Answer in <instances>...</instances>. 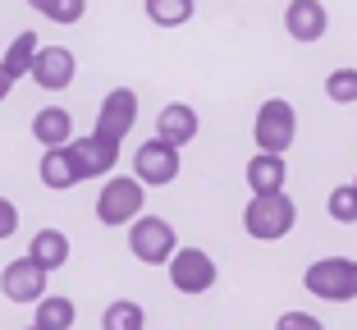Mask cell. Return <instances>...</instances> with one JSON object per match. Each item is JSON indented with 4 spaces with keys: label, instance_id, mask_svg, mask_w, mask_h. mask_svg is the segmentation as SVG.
Wrapping results in <instances>:
<instances>
[{
    "label": "cell",
    "instance_id": "18",
    "mask_svg": "<svg viewBox=\"0 0 357 330\" xmlns=\"http://www.w3.org/2000/svg\"><path fill=\"white\" fill-rule=\"evenodd\" d=\"M32 308H37V317H32L37 330H74V321H78L74 299H64V294H42Z\"/></svg>",
    "mask_w": 357,
    "mask_h": 330
},
{
    "label": "cell",
    "instance_id": "4",
    "mask_svg": "<svg viewBox=\"0 0 357 330\" xmlns=\"http://www.w3.org/2000/svg\"><path fill=\"white\" fill-rule=\"evenodd\" d=\"M294 138H298V110H294V101H284V96L261 101V110H257V119H252L257 151H275V156H284V151L294 147Z\"/></svg>",
    "mask_w": 357,
    "mask_h": 330
},
{
    "label": "cell",
    "instance_id": "22",
    "mask_svg": "<svg viewBox=\"0 0 357 330\" xmlns=\"http://www.w3.org/2000/svg\"><path fill=\"white\" fill-rule=\"evenodd\" d=\"M326 96L335 106H357V69L344 64V69H330L326 74Z\"/></svg>",
    "mask_w": 357,
    "mask_h": 330
},
{
    "label": "cell",
    "instance_id": "15",
    "mask_svg": "<svg viewBox=\"0 0 357 330\" xmlns=\"http://www.w3.org/2000/svg\"><path fill=\"white\" fill-rule=\"evenodd\" d=\"M243 179H248L252 193H280L284 183H289V165H284V156H275V151H257V156H248Z\"/></svg>",
    "mask_w": 357,
    "mask_h": 330
},
{
    "label": "cell",
    "instance_id": "24",
    "mask_svg": "<svg viewBox=\"0 0 357 330\" xmlns=\"http://www.w3.org/2000/svg\"><path fill=\"white\" fill-rule=\"evenodd\" d=\"M37 14H46L51 23L69 28V23H78L87 14V0H42V5H37Z\"/></svg>",
    "mask_w": 357,
    "mask_h": 330
},
{
    "label": "cell",
    "instance_id": "27",
    "mask_svg": "<svg viewBox=\"0 0 357 330\" xmlns=\"http://www.w3.org/2000/svg\"><path fill=\"white\" fill-rule=\"evenodd\" d=\"M14 92V83H10V74H5V69H0V101H5V96Z\"/></svg>",
    "mask_w": 357,
    "mask_h": 330
},
{
    "label": "cell",
    "instance_id": "13",
    "mask_svg": "<svg viewBox=\"0 0 357 330\" xmlns=\"http://www.w3.org/2000/svg\"><path fill=\"white\" fill-rule=\"evenodd\" d=\"M197 133H202V119H197V110H192L188 101H169V106L156 115V138L169 142V147H188Z\"/></svg>",
    "mask_w": 357,
    "mask_h": 330
},
{
    "label": "cell",
    "instance_id": "11",
    "mask_svg": "<svg viewBox=\"0 0 357 330\" xmlns=\"http://www.w3.org/2000/svg\"><path fill=\"white\" fill-rule=\"evenodd\" d=\"M0 294L10 303H37L46 294V271L32 257H14L10 267L0 271Z\"/></svg>",
    "mask_w": 357,
    "mask_h": 330
},
{
    "label": "cell",
    "instance_id": "7",
    "mask_svg": "<svg viewBox=\"0 0 357 330\" xmlns=\"http://www.w3.org/2000/svg\"><path fill=\"white\" fill-rule=\"evenodd\" d=\"M178 170H183L178 147H169V142H160V138H147L133 151V179L142 183V188H165V183L178 179Z\"/></svg>",
    "mask_w": 357,
    "mask_h": 330
},
{
    "label": "cell",
    "instance_id": "9",
    "mask_svg": "<svg viewBox=\"0 0 357 330\" xmlns=\"http://www.w3.org/2000/svg\"><path fill=\"white\" fill-rule=\"evenodd\" d=\"M69 156H74V170L78 179H110L119 165V147L115 142L96 138V133H87V138H69Z\"/></svg>",
    "mask_w": 357,
    "mask_h": 330
},
{
    "label": "cell",
    "instance_id": "25",
    "mask_svg": "<svg viewBox=\"0 0 357 330\" xmlns=\"http://www.w3.org/2000/svg\"><path fill=\"white\" fill-rule=\"evenodd\" d=\"M275 330H326V326H321L312 312H284V317L275 321Z\"/></svg>",
    "mask_w": 357,
    "mask_h": 330
},
{
    "label": "cell",
    "instance_id": "5",
    "mask_svg": "<svg viewBox=\"0 0 357 330\" xmlns=\"http://www.w3.org/2000/svg\"><path fill=\"white\" fill-rule=\"evenodd\" d=\"M178 248V234L165 216H137L128 225V253L142 262V267H165Z\"/></svg>",
    "mask_w": 357,
    "mask_h": 330
},
{
    "label": "cell",
    "instance_id": "6",
    "mask_svg": "<svg viewBox=\"0 0 357 330\" xmlns=\"http://www.w3.org/2000/svg\"><path fill=\"white\" fill-rule=\"evenodd\" d=\"M165 271H169V285H174L178 294H211L215 280H220V267H215V257H211L206 248H183V243L174 248Z\"/></svg>",
    "mask_w": 357,
    "mask_h": 330
},
{
    "label": "cell",
    "instance_id": "8",
    "mask_svg": "<svg viewBox=\"0 0 357 330\" xmlns=\"http://www.w3.org/2000/svg\"><path fill=\"white\" fill-rule=\"evenodd\" d=\"M133 124H137V92L133 87H110L105 101H101V110H96V128L92 133L119 147V142L133 133Z\"/></svg>",
    "mask_w": 357,
    "mask_h": 330
},
{
    "label": "cell",
    "instance_id": "19",
    "mask_svg": "<svg viewBox=\"0 0 357 330\" xmlns=\"http://www.w3.org/2000/svg\"><path fill=\"white\" fill-rule=\"evenodd\" d=\"M32 60H37V32H19L10 42V51L0 55V69L10 74V83H19V78H28Z\"/></svg>",
    "mask_w": 357,
    "mask_h": 330
},
{
    "label": "cell",
    "instance_id": "20",
    "mask_svg": "<svg viewBox=\"0 0 357 330\" xmlns=\"http://www.w3.org/2000/svg\"><path fill=\"white\" fill-rule=\"evenodd\" d=\"M101 330H147V312L133 299H115L101 312Z\"/></svg>",
    "mask_w": 357,
    "mask_h": 330
},
{
    "label": "cell",
    "instance_id": "30",
    "mask_svg": "<svg viewBox=\"0 0 357 330\" xmlns=\"http://www.w3.org/2000/svg\"><path fill=\"white\" fill-rule=\"evenodd\" d=\"M28 330H37V326H28Z\"/></svg>",
    "mask_w": 357,
    "mask_h": 330
},
{
    "label": "cell",
    "instance_id": "10",
    "mask_svg": "<svg viewBox=\"0 0 357 330\" xmlns=\"http://www.w3.org/2000/svg\"><path fill=\"white\" fill-rule=\"evenodd\" d=\"M78 74V60L69 46H37V60H32L28 78L37 87H46V92H64V87L74 83Z\"/></svg>",
    "mask_w": 357,
    "mask_h": 330
},
{
    "label": "cell",
    "instance_id": "12",
    "mask_svg": "<svg viewBox=\"0 0 357 330\" xmlns=\"http://www.w3.org/2000/svg\"><path fill=\"white\" fill-rule=\"evenodd\" d=\"M330 28V10L321 0H289V10H284V32L294 37V42H321Z\"/></svg>",
    "mask_w": 357,
    "mask_h": 330
},
{
    "label": "cell",
    "instance_id": "28",
    "mask_svg": "<svg viewBox=\"0 0 357 330\" xmlns=\"http://www.w3.org/2000/svg\"><path fill=\"white\" fill-rule=\"evenodd\" d=\"M28 5H32V10H37V5H42V0H28Z\"/></svg>",
    "mask_w": 357,
    "mask_h": 330
},
{
    "label": "cell",
    "instance_id": "3",
    "mask_svg": "<svg viewBox=\"0 0 357 330\" xmlns=\"http://www.w3.org/2000/svg\"><path fill=\"white\" fill-rule=\"evenodd\" d=\"M147 207V188L133 179V174H110L96 193V220L119 230V225H133Z\"/></svg>",
    "mask_w": 357,
    "mask_h": 330
},
{
    "label": "cell",
    "instance_id": "17",
    "mask_svg": "<svg viewBox=\"0 0 357 330\" xmlns=\"http://www.w3.org/2000/svg\"><path fill=\"white\" fill-rule=\"evenodd\" d=\"M37 174H42V183L55 188V193L83 183L78 170H74V156H69V142H64V147H42V165H37Z\"/></svg>",
    "mask_w": 357,
    "mask_h": 330
},
{
    "label": "cell",
    "instance_id": "29",
    "mask_svg": "<svg viewBox=\"0 0 357 330\" xmlns=\"http://www.w3.org/2000/svg\"><path fill=\"white\" fill-rule=\"evenodd\" d=\"M353 183H357V174H353Z\"/></svg>",
    "mask_w": 357,
    "mask_h": 330
},
{
    "label": "cell",
    "instance_id": "1",
    "mask_svg": "<svg viewBox=\"0 0 357 330\" xmlns=\"http://www.w3.org/2000/svg\"><path fill=\"white\" fill-rule=\"evenodd\" d=\"M298 225V202L289 193H252L248 207H243V234L257 239V243H280V239L294 234Z\"/></svg>",
    "mask_w": 357,
    "mask_h": 330
},
{
    "label": "cell",
    "instance_id": "16",
    "mask_svg": "<svg viewBox=\"0 0 357 330\" xmlns=\"http://www.w3.org/2000/svg\"><path fill=\"white\" fill-rule=\"evenodd\" d=\"M32 138H37V147H64L74 138V115L64 106H42L32 115Z\"/></svg>",
    "mask_w": 357,
    "mask_h": 330
},
{
    "label": "cell",
    "instance_id": "23",
    "mask_svg": "<svg viewBox=\"0 0 357 330\" xmlns=\"http://www.w3.org/2000/svg\"><path fill=\"white\" fill-rule=\"evenodd\" d=\"M326 211H330L335 225H357V183H339V188H330Z\"/></svg>",
    "mask_w": 357,
    "mask_h": 330
},
{
    "label": "cell",
    "instance_id": "26",
    "mask_svg": "<svg viewBox=\"0 0 357 330\" xmlns=\"http://www.w3.org/2000/svg\"><path fill=\"white\" fill-rule=\"evenodd\" d=\"M19 234V207L10 197H0V239H14Z\"/></svg>",
    "mask_w": 357,
    "mask_h": 330
},
{
    "label": "cell",
    "instance_id": "21",
    "mask_svg": "<svg viewBox=\"0 0 357 330\" xmlns=\"http://www.w3.org/2000/svg\"><path fill=\"white\" fill-rule=\"evenodd\" d=\"M197 14V0H147V19L156 28H183Z\"/></svg>",
    "mask_w": 357,
    "mask_h": 330
},
{
    "label": "cell",
    "instance_id": "2",
    "mask_svg": "<svg viewBox=\"0 0 357 330\" xmlns=\"http://www.w3.org/2000/svg\"><path fill=\"white\" fill-rule=\"evenodd\" d=\"M303 285L321 303H353L357 299V257H316L303 271Z\"/></svg>",
    "mask_w": 357,
    "mask_h": 330
},
{
    "label": "cell",
    "instance_id": "14",
    "mask_svg": "<svg viewBox=\"0 0 357 330\" xmlns=\"http://www.w3.org/2000/svg\"><path fill=\"white\" fill-rule=\"evenodd\" d=\"M28 257L46 271V276H51V271L69 267L74 248H69V234H64V230H37V234L28 239Z\"/></svg>",
    "mask_w": 357,
    "mask_h": 330
}]
</instances>
